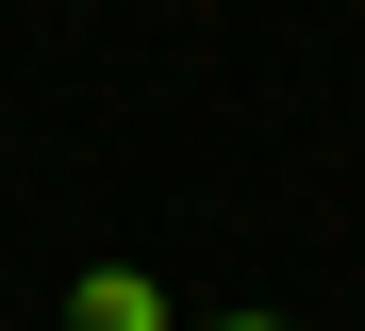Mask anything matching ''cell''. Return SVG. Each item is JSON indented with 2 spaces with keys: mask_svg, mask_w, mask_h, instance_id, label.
I'll use <instances>...</instances> for the list:
<instances>
[{
  "mask_svg": "<svg viewBox=\"0 0 365 331\" xmlns=\"http://www.w3.org/2000/svg\"><path fill=\"white\" fill-rule=\"evenodd\" d=\"M200 331H282V315H200Z\"/></svg>",
  "mask_w": 365,
  "mask_h": 331,
  "instance_id": "obj_2",
  "label": "cell"
},
{
  "mask_svg": "<svg viewBox=\"0 0 365 331\" xmlns=\"http://www.w3.org/2000/svg\"><path fill=\"white\" fill-rule=\"evenodd\" d=\"M67 331H166L150 265H83V282H67Z\"/></svg>",
  "mask_w": 365,
  "mask_h": 331,
  "instance_id": "obj_1",
  "label": "cell"
}]
</instances>
